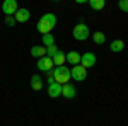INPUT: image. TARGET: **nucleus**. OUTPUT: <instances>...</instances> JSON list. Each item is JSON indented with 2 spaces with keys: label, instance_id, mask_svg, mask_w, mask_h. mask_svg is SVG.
<instances>
[{
  "label": "nucleus",
  "instance_id": "nucleus-21",
  "mask_svg": "<svg viewBox=\"0 0 128 126\" xmlns=\"http://www.w3.org/2000/svg\"><path fill=\"white\" fill-rule=\"evenodd\" d=\"M14 22H16V19H14L12 15H7V17H5V24H7V26L12 27V26H14Z\"/></svg>",
  "mask_w": 128,
  "mask_h": 126
},
{
  "label": "nucleus",
  "instance_id": "nucleus-7",
  "mask_svg": "<svg viewBox=\"0 0 128 126\" xmlns=\"http://www.w3.org/2000/svg\"><path fill=\"white\" fill-rule=\"evenodd\" d=\"M53 60L48 58V56H43V58L38 60V68L43 70V72H50V70H53Z\"/></svg>",
  "mask_w": 128,
  "mask_h": 126
},
{
  "label": "nucleus",
  "instance_id": "nucleus-3",
  "mask_svg": "<svg viewBox=\"0 0 128 126\" xmlns=\"http://www.w3.org/2000/svg\"><path fill=\"white\" fill-rule=\"evenodd\" d=\"M74 38L77 39V41H86L89 38V27L86 24H77L75 27H74Z\"/></svg>",
  "mask_w": 128,
  "mask_h": 126
},
{
  "label": "nucleus",
  "instance_id": "nucleus-8",
  "mask_svg": "<svg viewBox=\"0 0 128 126\" xmlns=\"http://www.w3.org/2000/svg\"><path fill=\"white\" fill-rule=\"evenodd\" d=\"M48 96L51 99H56V97L62 96V85L53 82V84H48Z\"/></svg>",
  "mask_w": 128,
  "mask_h": 126
},
{
  "label": "nucleus",
  "instance_id": "nucleus-13",
  "mask_svg": "<svg viewBox=\"0 0 128 126\" xmlns=\"http://www.w3.org/2000/svg\"><path fill=\"white\" fill-rule=\"evenodd\" d=\"M80 56H82V55L77 53V51H70V53H67V61L72 63V65L75 67V65H79V63H80Z\"/></svg>",
  "mask_w": 128,
  "mask_h": 126
},
{
  "label": "nucleus",
  "instance_id": "nucleus-14",
  "mask_svg": "<svg viewBox=\"0 0 128 126\" xmlns=\"http://www.w3.org/2000/svg\"><path fill=\"white\" fill-rule=\"evenodd\" d=\"M31 55L40 60V58H43V56H46V48H44V46H32V48H31Z\"/></svg>",
  "mask_w": 128,
  "mask_h": 126
},
{
  "label": "nucleus",
  "instance_id": "nucleus-4",
  "mask_svg": "<svg viewBox=\"0 0 128 126\" xmlns=\"http://www.w3.org/2000/svg\"><path fill=\"white\" fill-rule=\"evenodd\" d=\"M70 75H72V78H75L77 82H84L87 78V70L82 65H75L74 68H70Z\"/></svg>",
  "mask_w": 128,
  "mask_h": 126
},
{
  "label": "nucleus",
  "instance_id": "nucleus-11",
  "mask_svg": "<svg viewBox=\"0 0 128 126\" xmlns=\"http://www.w3.org/2000/svg\"><path fill=\"white\" fill-rule=\"evenodd\" d=\"M123 48H125V41H123V39H114V41H111V44H109V49H111L113 53L123 51Z\"/></svg>",
  "mask_w": 128,
  "mask_h": 126
},
{
  "label": "nucleus",
  "instance_id": "nucleus-15",
  "mask_svg": "<svg viewBox=\"0 0 128 126\" xmlns=\"http://www.w3.org/2000/svg\"><path fill=\"white\" fill-rule=\"evenodd\" d=\"M31 87L34 90H41L43 89V80H41L40 75H32L31 77Z\"/></svg>",
  "mask_w": 128,
  "mask_h": 126
},
{
  "label": "nucleus",
  "instance_id": "nucleus-1",
  "mask_svg": "<svg viewBox=\"0 0 128 126\" xmlns=\"http://www.w3.org/2000/svg\"><path fill=\"white\" fill-rule=\"evenodd\" d=\"M56 26V17H55V14H44L43 17L40 19L38 22V32H41L43 36L44 34H51V29Z\"/></svg>",
  "mask_w": 128,
  "mask_h": 126
},
{
  "label": "nucleus",
  "instance_id": "nucleus-10",
  "mask_svg": "<svg viewBox=\"0 0 128 126\" xmlns=\"http://www.w3.org/2000/svg\"><path fill=\"white\" fill-rule=\"evenodd\" d=\"M31 14L28 9H17V12L14 14V19L17 20V22H26V20H29Z\"/></svg>",
  "mask_w": 128,
  "mask_h": 126
},
{
  "label": "nucleus",
  "instance_id": "nucleus-20",
  "mask_svg": "<svg viewBox=\"0 0 128 126\" xmlns=\"http://www.w3.org/2000/svg\"><path fill=\"white\" fill-rule=\"evenodd\" d=\"M118 7L123 10V12H128V0H120V2H118Z\"/></svg>",
  "mask_w": 128,
  "mask_h": 126
},
{
  "label": "nucleus",
  "instance_id": "nucleus-17",
  "mask_svg": "<svg viewBox=\"0 0 128 126\" xmlns=\"http://www.w3.org/2000/svg\"><path fill=\"white\" fill-rule=\"evenodd\" d=\"M43 44H44L46 48L53 46V44H55V38H53V34H44V36H43Z\"/></svg>",
  "mask_w": 128,
  "mask_h": 126
},
{
  "label": "nucleus",
  "instance_id": "nucleus-2",
  "mask_svg": "<svg viewBox=\"0 0 128 126\" xmlns=\"http://www.w3.org/2000/svg\"><path fill=\"white\" fill-rule=\"evenodd\" d=\"M53 73H55V82L60 84V85L68 84V80L72 78V75H70V68H67L65 65H63V67L53 68Z\"/></svg>",
  "mask_w": 128,
  "mask_h": 126
},
{
  "label": "nucleus",
  "instance_id": "nucleus-5",
  "mask_svg": "<svg viewBox=\"0 0 128 126\" xmlns=\"http://www.w3.org/2000/svg\"><path fill=\"white\" fill-rule=\"evenodd\" d=\"M17 2L16 0H5L4 3H2V12L5 14V15H12V14H16L17 12Z\"/></svg>",
  "mask_w": 128,
  "mask_h": 126
},
{
  "label": "nucleus",
  "instance_id": "nucleus-6",
  "mask_svg": "<svg viewBox=\"0 0 128 126\" xmlns=\"http://www.w3.org/2000/svg\"><path fill=\"white\" fill-rule=\"evenodd\" d=\"M80 61H82V67L87 70V68H90V67L96 65V55L90 53V51H89V53H84V55L80 56Z\"/></svg>",
  "mask_w": 128,
  "mask_h": 126
},
{
  "label": "nucleus",
  "instance_id": "nucleus-16",
  "mask_svg": "<svg viewBox=\"0 0 128 126\" xmlns=\"http://www.w3.org/2000/svg\"><path fill=\"white\" fill-rule=\"evenodd\" d=\"M89 5L94 10H102L106 3H104V0H89Z\"/></svg>",
  "mask_w": 128,
  "mask_h": 126
},
{
  "label": "nucleus",
  "instance_id": "nucleus-9",
  "mask_svg": "<svg viewBox=\"0 0 128 126\" xmlns=\"http://www.w3.org/2000/svg\"><path fill=\"white\" fill-rule=\"evenodd\" d=\"M75 94H77V90H75V87H74L72 84H65V85H62V96H63V97H67V99H74Z\"/></svg>",
  "mask_w": 128,
  "mask_h": 126
},
{
  "label": "nucleus",
  "instance_id": "nucleus-12",
  "mask_svg": "<svg viewBox=\"0 0 128 126\" xmlns=\"http://www.w3.org/2000/svg\"><path fill=\"white\" fill-rule=\"evenodd\" d=\"M53 65H56V67H63L65 65V61H67V55L65 53H62V51H58L55 56H53Z\"/></svg>",
  "mask_w": 128,
  "mask_h": 126
},
{
  "label": "nucleus",
  "instance_id": "nucleus-18",
  "mask_svg": "<svg viewBox=\"0 0 128 126\" xmlns=\"http://www.w3.org/2000/svg\"><path fill=\"white\" fill-rule=\"evenodd\" d=\"M94 41L98 43V44H104V41H106V36L102 34V32H94Z\"/></svg>",
  "mask_w": 128,
  "mask_h": 126
},
{
  "label": "nucleus",
  "instance_id": "nucleus-19",
  "mask_svg": "<svg viewBox=\"0 0 128 126\" xmlns=\"http://www.w3.org/2000/svg\"><path fill=\"white\" fill-rule=\"evenodd\" d=\"M58 51H60V49L56 48L55 44H53V46H50V48H46V56H48V58H53V56H55V55H56Z\"/></svg>",
  "mask_w": 128,
  "mask_h": 126
}]
</instances>
